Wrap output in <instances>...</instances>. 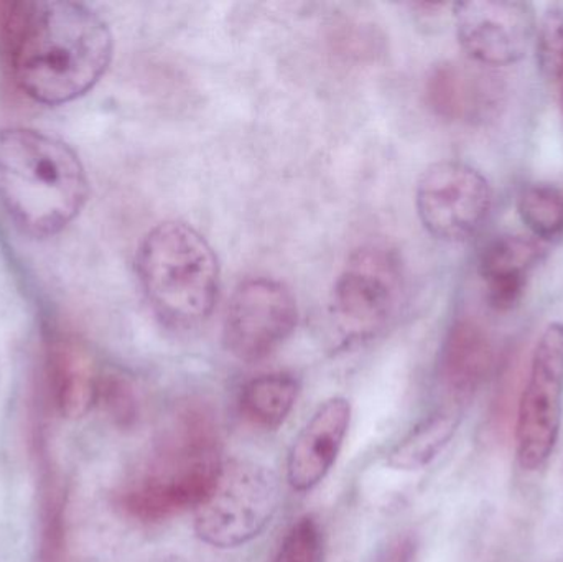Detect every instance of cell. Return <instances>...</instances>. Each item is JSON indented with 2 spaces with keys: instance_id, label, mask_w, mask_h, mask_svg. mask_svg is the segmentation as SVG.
I'll return each mask as SVG.
<instances>
[{
  "instance_id": "cell-22",
  "label": "cell",
  "mask_w": 563,
  "mask_h": 562,
  "mask_svg": "<svg viewBox=\"0 0 563 562\" xmlns=\"http://www.w3.org/2000/svg\"><path fill=\"white\" fill-rule=\"evenodd\" d=\"M526 286H528V277L486 280V299L493 309L498 312H508L521 302Z\"/></svg>"
},
{
  "instance_id": "cell-4",
  "label": "cell",
  "mask_w": 563,
  "mask_h": 562,
  "mask_svg": "<svg viewBox=\"0 0 563 562\" xmlns=\"http://www.w3.org/2000/svg\"><path fill=\"white\" fill-rule=\"evenodd\" d=\"M135 269L148 307L168 329L190 330L210 319L220 296V261L191 224L164 221L152 228Z\"/></svg>"
},
{
  "instance_id": "cell-14",
  "label": "cell",
  "mask_w": 563,
  "mask_h": 562,
  "mask_svg": "<svg viewBox=\"0 0 563 562\" xmlns=\"http://www.w3.org/2000/svg\"><path fill=\"white\" fill-rule=\"evenodd\" d=\"M455 63L435 66L427 79V99L440 118L449 121H473L492 111L496 88Z\"/></svg>"
},
{
  "instance_id": "cell-15",
  "label": "cell",
  "mask_w": 563,
  "mask_h": 562,
  "mask_svg": "<svg viewBox=\"0 0 563 562\" xmlns=\"http://www.w3.org/2000/svg\"><path fill=\"white\" fill-rule=\"evenodd\" d=\"M460 412L439 409L413 426L387 454V465L394 471L416 472L429 467L459 431Z\"/></svg>"
},
{
  "instance_id": "cell-12",
  "label": "cell",
  "mask_w": 563,
  "mask_h": 562,
  "mask_svg": "<svg viewBox=\"0 0 563 562\" xmlns=\"http://www.w3.org/2000/svg\"><path fill=\"white\" fill-rule=\"evenodd\" d=\"M495 362L493 343L476 320L459 319L442 343L439 379L455 405H465L488 378Z\"/></svg>"
},
{
  "instance_id": "cell-19",
  "label": "cell",
  "mask_w": 563,
  "mask_h": 562,
  "mask_svg": "<svg viewBox=\"0 0 563 562\" xmlns=\"http://www.w3.org/2000/svg\"><path fill=\"white\" fill-rule=\"evenodd\" d=\"M519 217L536 240L563 238V190L551 184H534L519 195Z\"/></svg>"
},
{
  "instance_id": "cell-5",
  "label": "cell",
  "mask_w": 563,
  "mask_h": 562,
  "mask_svg": "<svg viewBox=\"0 0 563 562\" xmlns=\"http://www.w3.org/2000/svg\"><path fill=\"white\" fill-rule=\"evenodd\" d=\"M276 475L251 461L223 462L213 487L194 510L195 535L217 550H236L260 538L279 508Z\"/></svg>"
},
{
  "instance_id": "cell-17",
  "label": "cell",
  "mask_w": 563,
  "mask_h": 562,
  "mask_svg": "<svg viewBox=\"0 0 563 562\" xmlns=\"http://www.w3.org/2000/svg\"><path fill=\"white\" fill-rule=\"evenodd\" d=\"M68 492L62 478L45 469L40 487L38 535L35 562H68Z\"/></svg>"
},
{
  "instance_id": "cell-1",
  "label": "cell",
  "mask_w": 563,
  "mask_h": 562,
  "mask_svg": "<svg viewBox=\"0 0 563 562\" xmlns=\"http://www.w3.org/2000/svg\"><path fill=\"white\" fill-rule=\"evenodd\" d=\"M0 43L20 91L43 106L88 95L114 55L106 20L75 0L3 3Z\"/></svg>"
},
{
  "instance_id": "cell-20",
  "label": "cell",
  "mask_w": 563,
  "mask_h": 562,
  "mask_svg": "<svg viewBox=\"0 0 563 562\" xmlns=\"http://www.w3.org/2000/svg\"><path fill=\"white\" fill-rule=\"evenodd\" d=\"M536 58L548 79L563 78V9L549 7L542 15L536 38Z\"/></svg>"
},
{
  "instance_id": "cell-6",
  "label": "cell",
  "mask_w": 563,
  "mask_h": 562,
  "mask_svg": "<svg viewBox=\"0 0 563 562\" xmlns=\"http://www.w3.org/2000/svg\"><path fill=\"white\" fill-rule=\"evenodd\" d=\"M399 256L383 246L351 254L334 280L330 313L343 345L376 339L396 319L404 296Z\"/></svg>"
},
{
  "instance_id": "cell-13",
  "label": "cell",
  "mask_w": 563,
  "mask_h": 562,
  "mask_svg": "<svg viewBox=\"0 0 563 562\" xmlns=\"http://www.w3.org/2000/svg\"><path fill=\"white\" fill-rule=\"evenodd\" d=\"M98 373L85 346L66 337H53L46 345L45 386L53 411L75 418L98 399Z\"/></svg>"
},
{
  "instance_id": "cell-3",
  "label": "cell",
  "mask_w": 563,
  "mask_h": 562,
  "mask_svg": "<svg viewBox=\"0 0 563 562\" xmlns=\"http://www.w3.org/2000/svg\"><path fill=\"white\" fill-rule=\"evenodd\" d=\"M221 467L213 415L203 406L187 405L172 416L151 454L119 488L115 502L131 520L158 524L195 510Z\"/></svg>"
},
{
  "instance_id": "cell-21",
  "label": "cell",
  "mask_w": 563,
  "mask_h": 562,
  "mask_svg": "<svg viewBox=\"0 0 563 562\" xmlns=\"http://www.w3.org/2000/svg\"><path fill=\"white\" fill-rule=\"evenodd\" d=\"M324 544L320 525L313 517H301L285 535L274 562H323Z\"/></svg>"
},
{
  "instance_id": "cell-23",
  "label": "cell",
  "mask_w": 563,
  "mask_h": 562,
  "mask_svg": "<svg viewBox=\"0 0 563 562\" xmlns=\"http://www.w3.org/2000/svg\"><path fill=\"white\" fill-rule=\"evenodd\" d=\"M561 104H562V112H563V82H562V98H561Z\"/></svg>"
},
{
  "instance_id": "cell-9",
  "label": "cell",
  "mask_w": 563,
  "mask_h": 562,
  "mask_svg": "<svg viewBox=\"0 0 563 562\" xmlns=\"http://www.w3.org/2000/svg\"><path fill=\"white\" fill-rule=\"evenodd\" d=\"M297 322V299L285 284L267 277L243 280L228 304L224 349L241 362H261L294 333Z\"/></svg>"
},
{
  "instance_id": "cell-2",
  "label": "cell",
  "mask_w": 563,
  "mask_h": 562,
  "mask_svg": "<svg viewBox=\"0 0 563 562\" xmlns=\"http://www.w3.org/2000/svg\"><path fill=\"white\" fill-rule=\"evenodd\" d=\"M88 198L85 165L66 142L36 129H0V207L22 233L56 236Z\"/></svg>"
},
{
  "instance_id": "cell-8",
  "label": "cell",
  "mask_w": 563,
  "mask_h": 562,
  "mask_svg": "<svg viewBox=\"0 0 563 562\" xmlns=\"http://www.w3.org/2000/svg\"><path fill=\"white\" fill-rule=\"evenodd\" d=\"M417 213L437 240L460 243L478 233L493 205L489 181L472 165L456 161L430 165L416 194Z\"/></svg>"
},
{
  "instance_id": "cell-16",
  "label": "cell",
  "mask_w": 563,
  "mask_h": 562,
  "mask_svg": "<svg viewBox=\"0 0 563 562\" xmlns=\"http://www.w3.org/2000/svg\"><path fill=\"white\" fill-rule=\"evenodd\" d=\"M300 383L288 373H271L251 379L241 389L240 412L244 421L264 431H276L297 405Z\"/></svg>"
},
{
  "instance_id": "cell-7",
  "label": "cell",
  "mask_w": 563,
  "mask_h": 562,
  "mask_svg": "<svg viewBox=\"0 0 563 562\" xmlns=\"http://www.w3.org/2000/svg\"><path fill=\"white\" fill-rule=\"evenodd\" d=\"M562 411L563 323L554 322L536 345L519 399L516 449L525 471L536 472L548 464L561 436Z\"/></svg>"
},
{
  "instance_id": "cell-18",
  "label": "cell",
  "mask_w": 563,
  "mask_h": 562,
  "mask_svg": "<svg viewBox=\"0 0 563 562\" xmlns=\"http://www.w3.org/2000/svg\"><path fill=\"white\" fill-rule=\"evenodd\" d=\"M545 256L541 241L522 234L496 236L483 251L479 260V274L483 279L503 277H528Z\"/></svg>"
},
{
  "instance_id": "cell-11",
  "label": "cell",
  "mask_w": 563,
  "mask_h": 562,
  "mask_svg": "<svg viewBox=\"0 0 563 562\" xmlns=\"http://www.w3.org/2000/svg\"><path fill=\"white\" fill-rule=\"evenodd\" d=\"M353 408L343 396L318 406L288 451L287 482L297 494L314 491L328 477L343 451Z\"/></svg>"
},
{
  "instance_id": "cell-10",
  "label": "cell",
  "mask_w": 563,
  "mask_h": 562,
  "mask_svg": "<svg viewBox=\"0 0 563 562\" xmlns=\"http://www.w3.org/2000/svg\"><path fill=\"white\" fill-rule=\"evenodd\" d=\"M456 35L466 55L483 66H506L525 58L536 33L531 3L468 0L453 5Z\"/></svg>"
}]
</instances>
